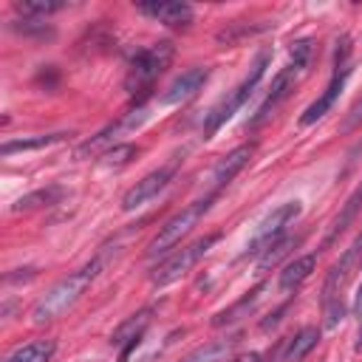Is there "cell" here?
I'll list each match as a JSON object with an SVG mask.
<instances>
[{
  "instance_id": "obj_9",
  "label": "cell",
  "mask_w": 362,
  "mask_h": 362,
  "mask_svg": "<svg viewBox=\"0 0 362 362\" xmlns=\"http://www.w3.org/2000/svg\"><path fill=\"white\" fill-rule=\"evenodd\" d=\"M252 156H255V147L252 144H240V147H235L232 153H226L223 158H218L215 161V167L209 170V189L212 192H218L221 187H226L249 161H252Z\"/></svg>"
},
{
  "instance_id": "obj_7",
  "label": "cell",
  "mask_w": 362,
  "mask_h": 362,
  "mask_svg": "<svg viewBox=\"0 0 362 362\" xmlns=\"http://www.w3.org/2000/svg\"><path fill=\"white\" fill-rule=\"evenodd\" d=\"M300 201H286V204H280V206H274L260 223H257V229H255V235H252V240L246 243V252H243V257H255V255H263L272 243H277L280 238H283V232H286V226L300 215Z\"/></svg>"
},
{
  "instance_id": "obj_27",
  "label": "cell",
  "mask_w": 362,
  "mask_h": 362,
  "mask_svg": "<svg viewBox=\"0 0 362 362\" xmlns=\"http://www.w3.org/2000/svg\"><path fill=\"white\" fill-rule=\"evenodd\" d=\"M263 28H266V25H238V23H232V25H226V28H221V31H218V42L232 45V42H238L240 37L255 34V31H263Z\"/></svg>"
},
{
  "instance_id": "obj_31",
  "label": "cell",
  "mask_w": 362,
  "mask_h": 362,
  "mask_svg": "<svg viewBox=\"0 0 362 362\" xmlns=\"http://www.w3.org/2000/svg\"><path fill=\"white\" fill-rule=\"evenodd\" d=\"M359 124H362V99H356L354 107L348 110V116H345V122H342V130H356Z\"/></svg>"
},
{
  "instance_id": "obj_6",
  "label": "cell",
  "mask_w": 362,
  "mask_h": 362,
  "mask_svg": "<svg viewBox=\"0 0 362 362\" xmlns=\"http://www.w3.org/2000/svg\"><path fill=\"white\" fill-rule=\"evenodd\" d=\"M147 107H136V110H130V113H124L122 119H116L113 124H107L105 130H99L96 136H90V139H85L79 147H76V156L79 158H93V156H105L107 150H113L119 141H122V136H127V133H133V130H139L144 122H147Z\"/></svg>"
},
{
  "instance_id": "obj_30",
  "label": "cell",
  "mask_w": 362,
  "mask_h": 362,
  "mask_svg": "<svg viewBox=\"0 0 362 362\" xmlns=\"http://www.w3.org/2000/svg\"><path fill=\"white\" fill-rule=\"evenodd\" d=\"M11 28H14L17 34H28V37H31V34H40V37L48 34V28H45L42 23H37V20H25V17H23V20H14Z\"/></svg>"
},
{
  "instance_id": "obj_16",
  "label": "cell",
  "mask_w": 362,
  "mask_h": 362,
  "mask_svg": "<svg viewBox=\"0 0 362 362\" xmlns=\"http://www.w3.org/2000/svg\"><path fill=\"white\" fill-rule=\"evenodd\" d=\"M362 257V232L356 235V240L345 249V255L334 263V269L328 272V280H325V300H331V297H337L339 294V288H342V283L348 280V274H351V269L356 266V260Z\"/></svg>"
},
{
  "instance_id": "obj_3",
  "label": "cell",
  "mask_w": 362,
  "mask_h": 362,
  "mask_svg": "<svg viewBox=\"0 0 362 362\" xmlns=\"http://www.w3.org/2000/svg\"><path fill=\"white\" fill-rule=\"evenodd\" d=\"M266 65H269V51H260L257 54V59L252 62V71L246 74V79L229 93V96H223L212 110H209V116H206V122H204V136L209 139L218 127H223L232 116H235V110L255 93V88H257V82L263 79V74H266Z\"/></svg>"
},
{
  "instance_id": "obj_34",
  "label": "cell",
  "mask_w": 362,
  "mask_h": 362,
  "mask_svg": "<svg viewBox=\"0 0 362 362\" xmlns=\"http://www.w3.org/2000/svg\"><path fill=\"white\" fill-rule=\"evenodd\" d=\"M356 351H362V331H359V339H356Z\"/></svg>"
},
{
  "instance_id": "obj_10",
  "label": "cell",
  "mask_w": 362,
  "mask_h": 362,
  "mask_svg": "<svg viewBox=\"0 0 362 362\" xmlns=\"http://www.w3.org/2000/svg\"><path fill=\"white\" fill-rule=\"evenodd\" d=\"M348 74H351V68H348V65H337V71H334V76H331L328 88L322 90V96H317V99L303 110V116H300V124H303V127H308V124L320 122V119L334 107V102H337V96H339V90H342V85H345Z\"/></svg>"
},
{
  "instance_id": "obj_17",
  "label": "cell",
  "mask_w": 362,
  "mask_h": 362,
  "mask_svg": "<svg viewBox=\"0 0 362 362\" xmlns=\"http://www.w3.org/2000/svg\"><path fill=\"white\" fill-rule=\"evenodd\" d=\"M238 345V337H223V339H212L198 345L195 351H189L187 356H181V362H223L226 356H232Z\"/></svg>"
},
{
  "instance_id": "obj_14",
  "label": "cell",
  "mask_w": 362,
  "mask_h": 362,
  "mask_svg": "<svg viewBox=\"0 0 362 362\" xmlns=\"http://www.w3.org/2000/svg\"><path fill=\"white\" fill-rule=\"evenodd\" d=\"M300 74L303 71H297L294 65H286L274 79H272V88H269V96H266V102L260 105V110H257V116H255V122L252 124H260L263 119H269L272 116V110L294 90V85H297V79H300Z\"/></svg>"
},
{
  "instance_id": "obj_22",
  "label": "cell",
  "mask_w": 362,
  "mask_h": 362,
  "mask_svg": "<svg viewBox=\"0 0 362 362\" xmlns=\"http://www.w3.org/2000/svg\"><path fill=\"white\" fill-rule=\"evenodd\" d=\"M71 133H48V136H31V139H14V141H3L0 144V156H11V153H23V150H42L51 147L57 141H62Z\"/></svg>"
},
{
  "instance_id": "obj_24",
  "label": "cell",
  "mask_w": 362,
  "mask_h": 362,
  "mask_svg": "<svg viewBox=\"0 0 362 362\" xmlns=\"http://www.w3.org/2000/svg\"><path fill=\"white\" fill-rule=\"evenodd\" d=\"M54 356V342L51 339H34L23 348H17L6 362H48Z\"/></svg>"
},
{
  "instance_id": "obj_8",
  "label": "cell",
  "mask_w": 362,
  "mask_h": 362,
  "mask_svg": "<svg viewBox=\"0 0 362 362\" xmlns=\"http://www.w3.org/2000/svg\"><path fill=\"white\" fill-rule=\"evenodd\" d=\"M175 167H178V161H170V164H164V167H158V170H153V173H147L141 181H136V187H130L127 192H124V198H122V209H136V206H141V204H147L150 198H156L170 181H173V175H175Z\"/></svg>"
},
{
  "instance_id": "obj_4",
  "label": "cell",
  "mask_w": 362,
  "mask_h": 362,
  "mask_svg": "<svg viewBox=\"0 0 362 362\" xmlns=\"http://www.w3.org/2000/svg\"><path fill=\"white\" fill-rule=\"evenodd\" d=\"M212 201H215V192H209V195H206V198H201V201H192V204H189V206H184L175 218H170V221L161 226V232L150 240L147 255H150V257H156V255H167L170 249H175V246L181 243V238H187V235L192 232V226H198V221L209 212Z\"/></svg>"
},
{
  "instance_id": "obj_32",
  "label": "cell",
  "mask_w": 362,
  "mask_h": 362,
  "mask_svg": "<svg viewBox=\"0 0 362 362\" xmlns=\"http://www.w3.org/2000/svg\"><path fill=\"white\" fill-rule=\"evenodd\" d=\"M354 314L362 320V283H359V288H356V300H354Z\"/></svg>"
},
{
  "instance_id": "obj_18",
  "label": "cell",
  "mask_w": 362,
  "mask_h": 362,
  "mask_svg": "<svg viewBox=\"0 0 362 362\" xmlns=\"http://www.w3.org/2000/svg\"><path fill=\"white\" fill-rule=\"evenodd\" d=\"M314 269H317V255H303V257L291 260V263L280 272V288H283V291H294V288H300V286L311 277Z\"/></svg>"
},
{
  "instance_id": "obj_19",
  "label": "cell",
  "mask_w": 362,
  "mask_h": 362,
  "mask_svg": "<svg viewBox=\"0 0 362 362\" xmlns=\"http://www.w3.org/2000/svg\"><path fill=\"white\" fill-rule=\"evenodd\" d=\"M359 212H362V187H356V189L351 192V198L345 201V206H342L339 215L334 218V223H331V229H328V235H325V243H334V240L356 221Z\"/></svg>"
},
{
  "instance_id": "obj_5",
  "label": "cell",
  "mask_w": 362,
  "mask_h": 362,
  "mask_svg": "<svg viewBox=\"0 0 362 362\" xmlns=\"http://www.w3.org/2000/svg\"><path fill=\"white\" fill-rule=\"evenodd\" d=\"M215 240H218V235H206V238H198L195 243H187V246L175 249L173 255H167V257L150 272L153 286H170V283L181 280V277L209 252V246H212Z\"/></svg>"
},
{
  "instance_id": "obj_20",
  "label": "cell",
  "mask_w": 362,
  "mask_h": 362,
  "mask_svg": "<svg viewBox=\"0 0 362 362\" xmlns=\"http://www.w3.org/2000/svg\"><path fill=\"white\" fill-rule=\"evenodd\" d=\"M65 192L59 187H42V189H34L23 198H17L11 204V212H28V209H40V206H54Z\"/></svg>"
},
{
  "instance_id": "obj_25",
  "label": "cell",
  "mask_w": 362,
  "mask_h": 362,
  "mask_svg": "<svg viewBox=\"0 0 362 362\" xmlns=\"http://www.w3.org/2000/svg\"><path fill=\"white\" fill-rule=\"evenodd\" d=\"M65 8L62 0H17L14 3V11L23 14L25 20H37V17H45V14H54Z\"/></svg>"
},
{
  "instance_id": "obj_13",
  "label": "cell",
  "mask_w": 362,
  "mask_h": 362,
  "mask_svg": "<svg viewBox=\"0 0 362 362\" xmlns=\"http://www.w3.org/2000/svg\"><path fill=\"white\" fill-rule=\"evenodd\" d=\"M206 79H209V68H189V71H184L178 79H173V85L158 96V102H161V105H178V102H184V99L195 96V93L204 88Z\"/></svg>"
},
{
  "instance_id": "obj_15",
  "label": "cell",
  "mask_w": 362,
  "mask_h": 362,
  "mask_svg": "<svg viewBox=\"0 0 362 362\" xmlns=\"http://www.w3.org/2000/svg\"><path fill=\"white\" fill-rule=\"evenodd\" d=\"M266 291H269V286H266V283L255 286V288H252V291H246L240 300H235L229 308L218 311V314L212 317V325H215V328H221V325H232V322H238V320L249 317V314H252V311L260 305V300L266 297Z\"/></svg>"
},
{
  "instance_id": "obj_11",
  "label": "cell",
  "mask_w": 362,
  "mask_h": 362,
  "mask_svg": "<svg viewBox=\"0 0 362 362\" xmlns=\"http://www.w3.org/2000/svg\"><path fill=\"white\" fill-rule=\"evenodd\" d=\"M150 320H153V311H150V308H144V311H139V314L127 317V320H124V322H122V325L113 331L110 342L122 348V354H119V362H127L130 351L139 345V339H141V334L147 331Z\"/></svg>"
},
{
  "instance_id": "obj_26",
  "label": "cell",
  "mask_w": 362,
  "mask_h": 362,
  "mask_svg": "<svg viewBox=\"0 0 362 362\" xmlns=\"http://www.w3.org/2000/svg\"><path fill=\"white\" fill-rule=\"evenodd\" d=\"M136 153H139V147H133V144H116L113 150H107V153L102 156V164H105V167H122V164H127L130 158H136Z\"/></svg>"
},
{
  "instance_id": "obj_2",
  "label": "cell",
  "mask_w": 362,
  "mask_h": 362,
  "mask_svg": "<svg viewBox=\"0 0 362 362\" xmlns=\"http://www.w3.org/2000/svg\"><path fill=\"white\" fill-rule=\"evenodd\" d=\"M173 54H175V48H173V42H167V40L141 48V51L130 59V65H127V76H124L127 93H130V96L147 93V90L153 88V82L170 68Z\"/></svg>"
},
{
  "instance_id": "obj_29",
  "label": "cell",
  "mask_w": 362,
  "mask_h": 362,
  "mask_svg": "<svg viewBox=\"0 0 362 362\" xmlns=\"http://www.w3.org/2000/svg\"><path fill=\"white\" fill-rule=\"evenodd\" d=\"M342 317H345V305H342V300H339V297L325 300V328H334Z\"/></svg>"
},
{
  "instance_id": "obj_23",
  "label": "cell",
  "mask_w": 362,
  "mask_h": 362,
  "mask_svg": "<svg viewBox=\"0 0 362 362\" xmlns=\"http://www.w3.org/2000/svg\"><path fill=\"white\" fill-rule=\"evenodd\" d=\"M300 240H303V235H286V238H280L277 243H272L263 255H260V260H257V269L260 272H269V269H274L291 249H297L300 246Z\"/></svg>"
},
{
  "instance_id": "obj_1",
  "label": "cell",
  "mask_w": 362,
  "mask_h": 362,
  "mask_svg": "<svg viewBox=\"0 0 362 362\" xmlns=\"http://www.w3.org/2000/svg\"><path fill=\"white\" fill-rule=\"evenodd\" d=\"M102 263H105V260L96 257V260H90L85 269H79V272L62 277L59 283H54V286L34 303V308H31V322H34V325H45V322L62 317L65 311H71V308L79 303V297L88 291V286L93 283V277L99 274Z\"/></svg>"
},
{
  "instance_id": "obj_28",
  "label": "cell",
  "mask_w": 362,
  "mask_h": 362,
  "mask_svg": "<svg viewBox=\"0 0 362 362\" xmlns=\"http://www.w3.org/2000/svg\"><path fill=\"white\" fill-rule=\"evenodd\" d=\"M291 62L288 65H294L297 71H305L308 68V62H311V40H297V42H291Z\"/></svg>"
},
{
  "instance_id": "obj_21",
  "label": "cell",
  "mask_w": 362,
  "mask_h": 362,
  "mask_svg": "<svg viewBox=\"0 0 362 362\" xmlns=\"http://www.w3.org/2000/svg\"><path fill=\"white\" fill-rule=\"evenodd\" d=\"M317 342H320V328H314V325L300 328V331L294 334V339L288 342V348H286V362H300V359H305L308 351H311Z\"/></svg>"
},
{
  "instance_id": "obj_12",
  "label": "cell",
  "mask_w": 362,
  "mask_h": 362,
  "mask_svg": "<svg viewBox=\"0 0 362 362\" xmlns=\"http://www.w3.org/2000/svg\"><path fill=\"white\" fill-rule=\"evenodd\" d=\"M139 11L164 23V25H189L192 23V6L181 0H150L139 3Z\"/></svg>"
},
{
  "instance_id": "obj_33",
  "label": "cell",
  "mask_w": 362,
  "mask_h": 362,
  "mask_svg": "<svg viewBox=\"0 0 362 362\" xmlns=\"http://www.w3.org/2000/svg\"><path fill=\"white\" fill-rule=\"evenodd\" d=\"M232 362H260V354H255V351H249V354H240V356H235Z\"/></svg>"
}]
</instances>
